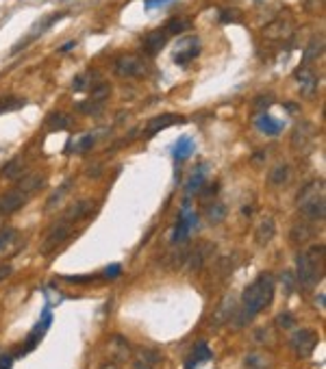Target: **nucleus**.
Wrapping results in <instances>:
<instances>
[{
  "label": "nucleus",
  "instance_id": "nucleus-1",
  "mask_svg": "<svg viewBox=\"0 0 326 369\" xmlns=\"http://www.w3.org/2000/svg\"><path fill=\"white\" fill-rule=\"evenodd\" d=\"M274 298V278L272 274H261L241 295V308L235 317V328L246 326L255 315H259Z\"/></svg>",
  "mask_w": 326,
  "mask_h": 369
},
{
  "label": "nucleus",
  "instance_id": "nucleus-2",
  "mask_svg": "<svg viewBox=\"0 0 326 369\" xmlns=\"http://www.w3.org/2000/svg\"><path fill=\"white\" fill-rule=\"evenodd\" d=\"M322 265H324V245H313L311 250L300 252L296 259L298 267V282L305 289H311L322 280Z\"/></svg>",
  "mask_w": 326,
  "mask_h": 369
},
{
  "label": "nucleus",
  "instance_id": "nucleus-3",
  "mask_svg": "<svg viewBox=\"0 0 326 369\" xmlns=\"http://www.w3.org/2000/svg\"><path fill=\"white\" fill-rule=\"evenodd\" d=\"M317 332L311 330V328H300V330L291 337V348H293V354L298 358H309L313 354V350L317 348Z\"/></svg>",
  "mask_w": 326,
  "mask_h": 369
},
{
  "label": "nucleus",
  "instance_id": "nucleus-4",
  "mask_svg": "<svg viewBox=\"0 0 326 369\" xmlns=\"http://www.w3.org/2000/svg\"><path fill=\"white\" fill-rule=\"evenodd\" d=\"M113 72L120 78H133V76H140V74L146 72V63L140 54H122L113 63Z\"/></svg>",
  "mask_w": 326,
  "mask_h": 369
},
{
  "label": "nucleus",
  "instance_id": "nucleus-5",
  "mask_svg": "<svg viewBox=\"0 0 326 369\" xmlns=\"http://www.w3.org/2000/svg\"><path fill=\"white\" fill-rule=\"evenodd\" d=\"M315 133H317V128L315 124H311V122H300V124H296V128H293V133H291V150H307L309 146H311V141L315 139Z\"/></svg>",
  "mask_w": 326,
  "mask_h": 369
},
{
  "label": "nucleus",
  "instance_id": "nucleus-6",
  "mask_svg": "<svg viewBox=\"0 0 326 369\" xmlns=\"http://www.w3.org/2000/svg\"><path fill=\"white\" fill-rule=\"evenodd\" d=\"M200 54V39L192 35V37H185L181 39V44H178V50L174 54V63L176 65H187L194 56Z\"/></svg>",
  "mask_w": 326,
  "mask_h": 369
},
{
  "label": "nucleus",
  "instance_id": "nucleus-7",
  "mask_svg": "<svg viewBox=\"0 0 326 369\" xmlns=\"http://www.w3.org/2000/svg\"><path fill=\"white\" fill-rule=\"evenodd\" d=\"M300 207V213L305 215L307 221H324L326 217V200H324V193L322 195H315V198L307 200L303 204H298Z\"/></svg>",
  "mask_w": 326,
  "mask_h": 369
},
{
  "label": "nucleus",
  "instance_id": "nucleus-8",
  "mask_svg": "<svg viewBox=\"0 0 326 369\" xmlns=\"http://www.w3.org/2000/svg\"><path fill=\"white\" fill-rule=\"evenodd\" d=\"M296 80L300 85V92H303L305 98H313L317 92V76L311 70V65H300L296 70Z\"/></svg>",
  "mask_w": 326,
  "mask_h": 369
},
{
  "label": "nucleus",
  "instance_id": "nucleus-9",
  "mask_svg": "<svg viewBox=\"0 0 326 369\" xmlns=\"http://www.w3.org/2000/svg\"><path fill=\"white\" fill-rule=\"evenodd\" d=\"M70 233H72V228H70L68 221H59V224H57L52 231L46 235V239H44V243H42V252H44V254L52 252L57 245H61L65 239H68Z\"/></svg>",
  "mask_w": 326,
  "mask_h": 369
},
{
  "label": "nucleus",
  "instance_id": "nucleus-10",
  "mask_svg": "<svg viewBox=\"0 0 326 369\" xmlns=\"http://www.w3.org/2000/svg\"><path fill=\"white\" fill-rule=\"evenodd\" d=\"M291 29H293V22H291V18L289 15H281V18H276L274 22H270L265 26V31H263V35L267 37V39H285L291 33Z\"/></svg>",
  "mask_w": 326,
  "mask_h": 369
},
{
  "label": "nucleus",
  "instance_id": "nucleus-11",
  "mask_svg": "<svg viewBox=\"0 0 326 369\" xmlns=\"http://www.w3.org/2000/svg\"><path fill=\"white\" fill-rule=\"evenodd\" d=\"M26 198L29 195H24L22 191H9L5 195H0V215H11L18 209H22L24 204H26Z\"/></svg>",
  "mask_w": 326,
  "mask_h": 369
},
{
  "label": "nucleus",
  "instance_id": "nucleus-12",
  "mask_svg": "<svg viewBox=\"0 0 326 369\" xmlns=\"http://www.w3.org/2000/svg\"><path fill=\"white\" fill-rule=\"evenodd\" d=\"M166 42H168L166 33H163V31H152V33H148V35L144 37L142 50L148 54V56H154V54H159L163 48H166Z\"/></svg>",
  "mask_w": 326,
  "mask_h": 369
},
{
  "label": "nucleus",
  "instance_id": "nucleus-13",
  "mask_svg": "<svg viewBox=\"0 0 326 369\" xmlns=\"http://www.w3.org/2000/svg\"><path fill=\"white\" fill-rule=\"evenodd\" d=\"M198 224V215L196 213H189V211H183V215L178 217V224H176V231H174V241H183L187 233L192 231V228Z\"/></svg>",
  "mask_w": 326,
  "mask_h": 369
},
{
  "label": "nucleus",
  "instance_id": "nucleus-14",
  "mask_svg": "<svg viewBox=\"0 0 326 369\" xmlns=\"http://www.w3.org/2000/svg\"><path fill=\"white\" fill-rule=\"evenodd\" d=\"M176 122H183V118L174 116V113H166V116H157V118H152V120L148 122V126H146V135H148V137H152V135H157L159 130H163V128H168V126L176 124Z\"/></svg>",
  "mask_w": 326,
  "mask_h": 369
},
{
  "label": "nucleus",
  "instance_id": "nucleus-15",
  "mask_svg": "<svg viewBox=\"0 0 326 369\" xmlns=\"http://www.w3.org/2000/svg\"><path fill=\"white\" fill-rule=\"evenodd\" d=\"M42 185H44V176L37 174V172H33V174H26L18 180V191H22L24 195H31L37 189H42Z\"/></svg>",
  "mask_w": 326,
  "mask_h": 369
},
{
  "label": "nucleus",
  "instance_id": "nucleus-16",
  "mask_svg": "<svg viewBox=\"0 0 326 369\" xmlns=\"http://www.w3.org/2000/svg\"><path fill=\"white\" fill-rule=\"evenodd\" d=\"M92 211V202L89 200H80V202H74L72 207L63 213V217L61 221H68V224H72V221H78V219H83L87 213Z\"/></svg>",
  "mask_w": 326,
  "mask_h": 369
},
{
  "label": "nucleus",
  "instance_id": "nucleus-17",
  "mask_svg": "<svg viewBox=\"0 0 326 369\" xmlns=\"http://www.w3.org/2000/svg\"><path fill=\"white\" fill-rule=\"evenodd\" d=\"M324 54V37H313L311 42L307 44L305 48V54H303V65H311V61L315 59H320V56Z\"/></svg>",
  "mask_w": 326,
  "mask_h": 369
},
{
  "label": "nucleus",
  "instance_id": "nucleus-18",
  "mask_svg": "<svg viewBox=\"0 0 326 369\" xmlns=\"http://www.w3.org/2000/svg\"><path fill=\"white\" fill-rule=\"evenodd\" d=\"M289 237H291V243L303 245V243H307V241L313 237V228L309 226L307 221H298V224H293V226H291Z\"/></svg>",
  "mask_w": 326,
  "mask_h": 369
},
{
  "label": "nucleus",
  "instance_id": "nucleus-19",
  "mask_svg": "<svg viewBox=\"0 0 326 369\" xmlns=\"http://www.w3.org/2000/svg\"><path fill=\"white\" fill-rule=\"evenodd\" d=\"M255 124H257V128L261 130V133H265V135H279L281 128H283V122L272 120L270 116H267V113H261Z\"/></svg>",
  "mask_w": 326,
  "mask_h": 369
},
{
  "label": "nucleus",
  "instance_id": "nucleus-20",
  "mask_svg": "<svg viewBox=\"0 0 326 369\" xmlns=\"http://www.w3.org/2000/svg\"><path fill=\"white\" fill-rule=\"evenodd\" d=\"M274 233H276V228H274V219H270V217H265L261 224L257 226V233H255V237H257V243L259 245H267L272 241V237H274Z\"/></svg>",
  "mask_w": 326,
  "mask_h": 369
},
{
  "label": "nucleus",
  "instance_id": "nucleus-21",
  "mask_svg": "<svg viewBox=\"0 0 326 369\" xmlns=\"http://www.w3.org/2000/svg\"><path fill=\"white\" fill-rule=\"evenodd\" d=\"M322 193H324V183H322V180H311V183H307L303 189H300L298 204H303V202L315 198V195H322Z\"/></svg>",
  "mask_w": 326,
  "mask_h": 369
},
{
  "label": "nucleus",
  "instance_id": "nucleus-22",
  "mask_svg": "<svg viewBox=\"0 0 326 369\" xmlns=\"http://www.w3.org/2000/svg\"><path fill=\"white\" fill-rule=\"evenodd\" d=\"M192 152H194V141L189 137H178V141L174 144V161H185V159H189L192 157Z\"/></svg>",
  "mask_w": 326,
  "mask_h": 369
},
{
  "label": "nucleus",
  "instance_id": "nucleus-23",
  "mask_svg": "<svg viewBox=\"0 0 326 369\" xmlns=\"http://www.w3.org/2000/svg\"><path fill=\"white\" fill-rule=\"evenodd\" d=\"M233 304H235L233 298H231V295H226V298L218 304V310H215V315H213V319H211V322H218V324L220 322H228V319H231V315H233V310H235Z\"/></svg>",
  "mask_w": 326,
  "mask_h": 369
},
{
  "label": "nucleus",
  "instance_id": "nucleus-24",
  "mask_svg": "<svg viewBox=\"0 0 326 369\" xmlns=\"http://www.w3.org/2000/svg\"><path fill=\"white\" fill-rule=\"evenodd\" d=\"M211 358V350L207 348V343H198L196 346V350H194V354H192V358H189V363H187V369H194L196 365H200V363H205V360H209Z\"/></svg>",
  "mask_w": 326,
  "mask_h": 369
},
{
  "label": "nucleus",
  "instance_id": "nucleus-25",
  "mask_svg": "<svg viewBox=\"0 0 326 369\" xmlns=\"http://www.w3.org/2000/svg\"><path fill=\"white\" fill-rule=\"evenodd\" d=\"M289 165H285V163H281V165H276V167H272V172H270V185H274V187H281V185H285L289 180Z\"/></svg>",
  "mask_w": 326,
  "mask_h": 369
},
{
  "label": "nucleus",
  "instance_id": "nucleus-26",
  "mask_svg": "<svg viewBox=\"0 0 326 369\" xmlns=\"http://www.w3.org/2000/svg\"><path fill=\"white\" fill-rule=\"evenodd\" d=\"M207 219L209 224H220L222 219H226V207L222 202H213L207 207Z\"/></svg>",
  "mask_w": 326,
  "mask_h": 369
},
{
  "label": "nucleus",
  "instance_id": "nucleus-27",
  "mask_svg": "<svg viewBox=\"0 0 326 369\" xmlns=\"http://www.w3.org/2000/svg\"><path fill=\"white\" fill-rule=\"evenodd\" d=\"M202 187H205V167H200L198 172H194L192 178L187 180V193L194 195V193L202 191Z\"/></svg>",
  "mask_w": 326,
  "mask_h": 369
},
{
  "label": "nucleus",
  "instance_id": "nucleus-28",
  "mask_svg": "<svg viewBox=\"0 0 326 369\" xmlns=\"http://www.w3.org/2000/svg\"><path fill=\"white\" fill-rule=\"evenodd\" d=\"M109 94H111V87H109L107 83H96V85L92 87V92H89V100L102 102V104H104V100L109 98Z\"/></svg>",
  "mask_w": 326,
  "mask_h": 369
},
{
  "label": "nucleus",
  "instance_id": "nucleus-29",
  "mask_svg": "<svg viewBox=\"0 0 326 369\" xmlns=\"http://www.w3.org/2000/svg\"><path fill=\"white\" fill-rule=\"evenodd\" d=\"M189 26H192L189 20H185V18H172V20L166 24V33H170V35H178V33H185Z\"/></svg>",
  "mask_w": 326,
  "mask_h": 369
},
{
  "label": "nucleus",
  "instance_id": "nucleus-30",
  "mask_svg": "<svg viewBox=\"0 0 326 369\" xmlns=\"http://www.w3.org/2000/svg\"><path fill=\"white\" fill-rule=\"evenodd\" d=\"M137 356H140V360H142V363L150 365V367H154V365H159V363H161V354H159L157 350L140 348V350H137Z\"/></svg>",
  "mask_w": 326,
  "mask_h": 369
},
{
  "label": "nucleus",
  "instance_id": "nucleus-31",
  "mask_svg": "<svg viewBox=\"0 0 326 369\" xmlns=\"http://www.w3.org/2000/svg\"><path fill=\"white\" fill-rule=\"evenodd\" d=\"M22 161L20 159H13V161H9L7 163V165L3 167V172H0V174H3L5 178H18L20 174H22Z\"/></svg>",
  "mask_w": 326,
  "mask_h": 369
},
{
  "label": "nucleus",
  "instance_id": "nucleus-32",
  "mask_svg": "<svg viewBox=\"0 0 326 369\" xmlns=\"http://www.w3.org/2000/svg\"><path fill=\"white\" fill-rule=\"evenodd\" d=\"M48 126L57 128V130H63V128L70 126V118L65 116V113H50V118H48Z\"/></svg>",
  "mask_w": 326,
  "mask_h": 369
},
{
  "label": "nucleus",
  "instance_id": "nucleus-33",
  "mask_svg": "<svg viewBox=\"0 0 326 369\" xmlns=\"http://www.w3.org/2000/svg\"><path fill=\"white\" fill-rule=\"evenodd\" d=\"M15 235L18 233H15L13 228H0V252L7 250L15 241Z\"/></svg>",
  "mask_w": 326,
  "mask_h": 369
},
{
  "label": "nucleus",
  "instance_id": "nucleus-34",
  "mask_svg": "<svg viewBox=\"0 0 326 369\" xmlns=\"http://www.w3.org/2000/svg\"><path fill=\"white\" fill-rule=\"evenodd\" d=\"M76 109L80 113H89V116H94V113H100L102 111V102H94V100L80 102V104H76Z\"/></svg>",
  "mask_w": 326,
  "mask_h": 369
},
{
  "label": "nucleus",
  "instance_id": "nucleus-35",
  "mask_svg": "<svg viewBox=\"0 0 326 369\" xmlns=\"http://www.w3.org/2000/svg\"><path fill=\"white\" fill-rule=\"evenodd\" d=\"M70 185H72V180H65V183H63V187H61V189H59V191H55V193L50 195V198H48V209H52V207H55V204H57V202H59V200L63 198V193H65V191H68V189H70Z\"/></svg>",
  "mask_w": 326,
  "mask_h": 369
},
{
  "label": "nucleus",
  "instance_id": "nucleus-36",
  "mask_svg": "<svg viewBox=\"0 0 326 369\" xmlns=\"http://www.w3.org/2000/svg\"><path fill=\"white\" fill-rule=\"evenodd\" d=\"M94 141H96L94 135H85L83 139H78V141L74 144V150H76V152H87L89 148L94 146Z\"/></svg>",
  "mask_w": 326,
  "mask_h": 369
},
{
  "label": "nucleus",
  "instance_id": "nucleus-37",
  "mask_svg": "<svg viewBox=\"0 0 326 369\" xmlns=\"http://www.w3.org/2000/svg\"><path fill=\"white\" fill-rule=\"evenodd\" d=\"M20 104H22V100H18V98H13V96L0 98V113H3V111H11V109H18Z\"/></svg>",
  "mask_w": 326,
  "mask_h": 369
},
{
  "label": "nucleus",
  "instance_id": "nucleus-38",
  "mask_svg": "<svg viewBox=\"0 0 326 369\" xmlns=\"http://www.w3.org/2000/svg\"><path fill=\"white\" fill-rule=\"evenodd\" d=\"M293 324H296V319H293L291 313H281V315H276V326L283 328V330H287V328H291Z\"/></svg>",
  "mask_w": 326,
  "mask_h": 369
},
{
  "label": "nucleus",
  "instance_id": "nucleus-39",
  "mask_svg": "<svg viewBox=\"0 0 326 369\" xmlns=\"http://www.w3.org/2000/svg\"><path fill=\"white\" fill-rule=\"evenodd\" d=\"M272 102H274L272 96H257V98H255V109H257L259 113H265L267 106H270Z\"/></svg>",
  "mask_w": 326,
  "mask_h": 369
},
{
  "label": "nucleus",
  "instance_id": "nucleus-40",
  "mask_svg": "<svg viewBox=\"0 0 326 369\" xmlns=\"http://www.w3.org/2000/svg\"><path fill=\"white\" fill-rule=\"evenodd\" d=\"M241 18H239V13H237V9H222L220 11V22H239Z\"/></svg>",
  "mask_w": 326,
  "mask_h": 369
},
{
  "label": "nucleus",
  "instance_id": "nucleus-41",
  "mask_svg": "<svg viewBox=\"0 0 326 369\" xmlns=\"http://www.w3.org/2000/svg\"><path fill=\"white\" fill-rule=\"evenodd\" d=\"M283 282H285V289H287V293L293 291V274L289 272V269H287V272H283Z\"/></svg>",
  "mask_w": 326,
  "mask_h": 369
},
{
  "label": "nucleus",
  "instance_id": "nucleus-42",
  "mask_svg": "<svg viewBox=\"0 0 326 369\" xmlns=\"http://www.w3.org/2000/svg\"><path fill=\"white\" fill-rule=\"evenodd\" d=\"M13 356L11 354H0V369H11Z\"/></svg>",
  "mask_w": 326,
  "mask_h": 369
},
{
  "label": "nucleus",
  "instance_id": "nucleus-43",
  "mask_svg": "<svg viewBox=\"0 0 326 369\" xmlns=\"http://www.w3.org/2000/svg\"><path fill=\"white\" fill-rule=\"evenodd\" d=\"M120 265H109L107 269H104V278H118L120 276Z\"/></svg>",
  "mask_w": 326,
  "mask_h": 369
},
{
  "label": "nucleus",
  "instance_id": "nucleus-44",
  "mask_svg": "<svg viewBox=\"0 0 326 369\" xmlns=\"http://www.w3.org/2000/svg\"><path fill=\"white\" fill-rule=\"evenodd\" d=\"M83 87H85V76H76L74 83H72V89H74V92H80Z\"/></svg>",
  "mask_w": 326,
  "mask_h": 369
},
{
  "label": "nucleus",
  "instance_id": "nucleus-45",
  "mask_svg": "<svg viewBox=\"0 0 326 369\" xmlns=\"http://www.w3.org/2000/svg\"><path fill=\"white\" fill-rule=\"evenodd\" d=\"M11 276V265H0V280Z\"/></svg>",
  "mask_w": 326,
  "mask_h": 369
},
{
  "label": "nucleus",
  "instance_id": "nucleus-46",
  "mask_svg": "<svg viewBox=\"0 0 326 369\" xmlns=\"http://www.w3.org/2000/svg\"><path fill=\"white\" fill-rule=\"evenodd\" d=\"M166 3H170V0H146V9H152L154 5H166Z\"/></svg>",
  "mask_w": 326,
  "mask_h": 369
},
{
  "label": "nucleus",
  "instance_id": "nucleus-47",
  "mask_svg": "<svg viewBox=\"0 0 326 369\" xmlns=\"http://www.w3.org/2000/svg\"><path fill=\"white\" fill-rule=\"evenodd\" d=\"M74 48H76V42H68L59 48V52H70V50H74Z\"/></svg>",
  "mask_w": 326,
  "mask_h": 369
},
{
  "label": "nucleus",
  "instance_id": "nucleus-48",
  "mask_svg": "<svg viewBox=\"0 0 326 369\" xmlns=\"http://www.w3.org/2000/svg\"><path fill=\"white\" fill-rule=\"evenodd\" d=\"M68 280H72V282H89V280H94V276H80V278H68Z\"/></svg>",
  "mask_w": 326,
  "mask_h": 369
},
{
  "label": "nucleus",
  "instance_id": "nucleus-49",
  "mask_svg": "<svg viewBox=\"0 0 326 369\" xmlns=\"http://www.w3.org/2000/svg\"><path fill=\"white\" fill-rule=\"evenodd\" d=\"M135 369H152V367L146 365V363H142V360H137V363H135Z\"/></svg>",
  "mask_w": 326,
  "mask_h": 369
},
{
  "label": "nucleus",
  "instance_id": "nucleus-50",
  "mask_svg": "<svg viewBox=\"0 0 326 369\" xmlns=\"http://www.w3.org/2000/svg\"><path fill=\"white\" fill-rule=\"evenodd\" d=\"M102 369H116V365H111V363H109V365H104Z\"/></svg>",
  "mask_w": 326,
  "mask_h": 369
}]
</instances>
